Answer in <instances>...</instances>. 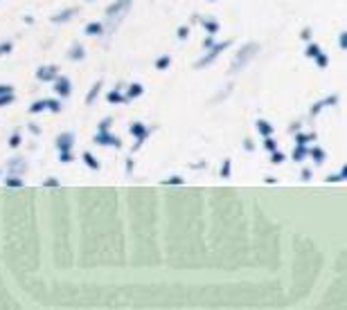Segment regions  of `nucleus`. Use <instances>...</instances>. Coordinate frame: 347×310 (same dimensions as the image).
I'll use <instances>...</instances> for the list:
<instances>
[{
	"label": "nucleus",
	"mask_w": 347,
	"mask_h": 310,
	"mask_svg": "<svg viewBox=\"0 0 347 310\" xmlns=\"http://www.w3.org/2000/svg\"><path fill=\"white\" fill-rule=\"evenodd\" d=\"M43 187H47V189H56V187H61V182L56 180V178H47V180H43Z\"/></svg>",
	"instance_id": "nucleus-38"
},
{
	"label": "nucleus",
	"mask_w": 347,
	"mask_h": 310,
	"mask_svg": "<svg viewBox=\"0 0 347 310\" xmlns=\"http://www.w3.org/2000/svg\"><path fill=\"white\" fill-rule=\"evenodd\" d=\"M151 133H153L151 126H147V124H142V122L129 124V135H131V137L136 139V146H133V151H138V148L142 146V144L147 142L149 137H151Z\"/></svg>",
	"instance_id": "nucleus-3"
},
{
	"label": "nucleus",
	"mask_w": 347,
	"mask_h": 310,
	"mask_svg": "<svg viewBox=\"0 0 347 310\" xmlns=\"http://www.w3.org/2000/svg\"><path fill=\"white\" fill-rule=\"evenodd\" d=\"M144 93V86L142 84H131V86H127V101H131V99H138V97H142Z\"/></svg>",
	"instance_id": "nucleus-18"
},
{
	"label": "nucleus",
	"mask_w": 347,
	"mask_h": 310,
	"mask_svg": "<svg viewBox=\"0 0 347 310\" xmlns=\"http://www.w3.org/2000/svg\"><path fill=\"white\" fill-rule=\"evenodd\" d=\"M81 160L86 162V167H88L90 171H99V167H102V164H99V160L95 158V155L90 153V151H86L84 155H81Z\"/></svg>",
	"instance_id": "nucleus-20"
},
{
	"label": "nucleus",
	"mask_w": 347,
	"mask_h": 310,
	"mask_svg": "<svg viewBox=\"0 0 347 310\" xmlns=\"http://www.w3.org/2000/svg\"><path fill=\"white\" fill-rule=\"evenodd\" d=\"M30 133L32 135H41V126H38V124H30Z\"/></svg>",
	"instance_id": "nucleus-47"
},
{
	"label": "nucleus",
	"mask_w": 347,
	"mask_h": 310,
	"mask_svg": "<svg viewBox=\"0 0 347 310\" xmlns=\"http://www.w3.org/2000/svg\"><path fill=\"white\" fill-rule=\"evenodd\" d=\"M296 135V144H302V146H307V144H311V142H316V133H293Z\"/></svg>",
	"instance_id": "nucleus-22"
},
{
	"label": "nucleus",
	"mask_w": 347,
	"mask_h": 310,
	"mask_svg": "<svg viewBox=\"0 0 347 310\" xmlns=\"http://www.w3.org/2000/svg\"><path fill=\"white\" fill-rule=\"evenodd\" d=\"M12 93H14V86L0 84V97H7V95H12Z\"/></svg>",
	"instance_id": "nucleus-39"
},
{
	"label": "nucleus",
	"mask_w": 347,
	"mask_h": 310,
	"mask_svg": "<svg viewBox=\"0 0 347 310\" xmlns=\"http://www.w3.org/2000/svg\"><path fill=\"white\" fill-rule=\"evenodd\" d=\"M12 50H14V43L12 41H0V59H3V56H7V54H12Z\"/></svg>",
	"instance_id": "nucleus-28"
},
{
	"label": "nucleus",
	"mask_w": 347,
	"mask_h": 310,
	"mask_svg": "<svg viewBox=\"0 0 347 310\" xmlns=\"http://www.w3.org/2000/svg\"><path fill=\"white\" fill-rule=\"evenodd\" d=\"M77 12H79V7H68V9H61V12H56L54 16H52V23H68L70 18H75L77 16Z\"/></svg>",
	"instance_id": "nucleus-12"
},
{
	"label": "nucleus",
	"mask_w": 347,
	"mask_h": 310,
	"mask_svg": "<svg viewBox=\"0 0 347 310\" xmlns=\"http://www.w3.org/2000/svg\"><path fill=\"white\" fill-rule=\"evenodd\" d=\"M313 61H316V65L320 67V70H325V67L329 65V56H327V54H325V52H322V50H320V54H318V56H316V59H313Z\"/></svg>",
	"instance_id": "nucleus-29"
},
{
	"label": "nucleus",
	"mask_w": 347,
	"mask_h": 310,
	"mask_svg": "<svg viewBox=\"0 0 347 310\" xmlns=\"http://www.w3.org/2000/svg\"><path fill=\"white\" fill-rule=\"evenodd\" d=\"M131 5H133V0H115V3L110 5L108 9H106V21H104V25L108 27V30H113V27L118 25V23L129 14Z\"/></svg>",
	"instance_id": "nucleus-1"
},
{
	"label": "nucleus",
	"mask_w": 347,
	"mask_h": 310,
	"mask_svg": "<svg viewBox=\"0 0 347 310\" xmlns=\"http://www.w3.org/2000/svg\"><path fill=\"white\" fill-rule=\"evenodd\" d=\"M54 146L56 151H72V146H75V133H70V130L59 133L54 139Z\"/></svg>",
	"instance_id": "nucleus-8"
},
{
	"label": "nucleus",
	"mask_w": 347,
	"mask_h": 310,
	"mask_svg": "<svg viewBox=\"0 0 347 310\" xmlns=\"http://www.w3.org/2000/svg\"><path fill=\"white\" fill-rule=\"evenodd\" d=\"M176 36H178V41H187V36H190V27L181 25L178 27V32H176Z\"/></svg>",
	"instance_id": "nucleus-34"
},
{
	"label": "nucleus",
	"mask_w": 347,
	"mask_h": 310,
	"mask_svg": "<svg viewBox=\"0 0 347 310\" xmlns=\"http://www.w3.org/2000/svg\"><path fill=\"white\" fill-rule=\"evenodd\" d=\"M43 110H47V104H45V99H36L34 104L30 106V113H32V115H38V113H43Z\"/></svg>",
	"instance_id": "nucleus-26"
},
{
	"label": "nucleus",
	"mask_w": 347,
	"mask_h": 310,
	"mask_svg": "<svg viewBox=\"0 0 347 310\" xmlns=\"http://www.w3.org/2000/svg\"><path fill=\"white\" fill-rule=\"evenodd\" d=\"M36 81H43V84H52V81L59 76V67L52 65V63H47V65H38L36 72H34Z\"/></svg>",
	"instance_id": "nucleus-6"
},
{
	"label": "nucleus",
	"mask_w": 347,
	"mask_h": 310,
	"mask_svg": "<svg viewBox=\"0 0 347 310\" xmlns=\"http://www.w3.org/2000/svg\"><path fill=\"white\" fill-rule=\"evenodd\" d=\"M110 126H113V119H110V117H106V119H102V122H99L97 130H110Z\"/></svg>",
	"instance_id": "nucleus-40"
},
{
	"label": "nucleus",
	"mask_w": 347,
	"mask_h": 310,
	"mask_svg": "<svg viewBox=\"0 0 347 310\" xmlns=\"http://www.w3.org/2000/svg\"><path fill=\"white\" fill-rule=\"evenodd\" d=\"M86 3H93V0H86Z\"/></svg>",
	"instance_id": "nucleus-51"
},
{
	"label": "nucleus",
	"mask_w": 347,
	"mask_h": 310,
	"mask_svg": "<svg viewBox=\"0 0 347 310\" xmlns=\"http://www.w3.org/2000/svg\"><path fill=\"white\" fill-rule=\"evenodd\" d=\"M259 52V43H246V45L239 50V54L235 56V61H233V65H230V72H239V70H244L246 65H248L250 61H253V56Z\"/></svg>",
	"instance_id": "nucleus-2"
},
{
	"label": "nucleus",
	"mask_w": 347,
	"mask_h": 310,
	"mask_svg": "<svg viewBox=\"0 0 347 310\" xmlns=\"http://www.w3.org/2000/svg\"><path fill=\"white\" fill-rule=\"evenodd\" d=\"M201 25H203V30L208 34H212V36H216L219 30H221V25L214 21V18H201Z\"/></svg>",
	"instance_id": "nucleus-17"
},
{
	"label": "nucleus",
	"mask_w": 347,
	"mask_h": 310,
	"mask_svg": "<svg viewBox=\"0 0 347 310\" xmlns=\"http://www.w3.org/2000/svg\"><path fill=\"white\" fill-rule=\"evenodd\" d=\"M16 101V95H7V97H0V108H5V106H9V104H14Z\"/></svg>",
	"instance_id": "nucleus-37"
},
{
	"label": "nucleus",
	"mask_w": 347,
	"mask_h": 310,
	"mask_svg": "<svg viewBox=\"0 0 347 310\" xmlns=\"http://www.w3.org/2000/svg\"><path fill=\"white\" fill-rule=\"evenodd\" d=\"M133 169V158H127V173H131Z\"/></svg>",
	"instance_id": "nucleus-48"
},
{
	"label": "nucleus",
	"mask_w": 347,
	"mask_h": 310,
	"mask_svg": "<svg viewBox=\"0 0 347 310\" xmlns=\"http://www.w3.org/2000/svg\"><path fill=\"white\" fill-rule=\"evenodd\" d=\"M291 158L296 160L298 164H302V162H305L307 158H309V146H302V144H296V148H293Z\"/></svg>",
	"instance_id": "nucleus-15"
},
{
	"label": "nucleus",
	"mask_w": 347,
	"mask_h": 310,
	"mask_svg": "<svg viewBox=\"0 0 347 310\" xmlns=\"http://www.w3.org/2000/svg\"><path fill=\"white\" fill-rule=\"evenodd\" d=\"M93 142L97 144V146H106V148H122V139L115 133H110V130H97Z\"/></svg>",
	"instance_id": "nucleus-5"
},
{
	"label": "nucleus",
	"mask_w": 347,
	"mask_h": 310,
	"mask_svg": "<svg viewBox=\"0 0 347 310\" xmlns=\"http://www.w3.org/2000/svg\"><path fill=\"white\" fill-rule=\"evenodd\" d=\"M153 65H156V70H167V67H169L171 65V56L169 54H160V56H158V59H156V63H153Z\"/></svg>",
	"instance_id": "nucleus-23"
},
{
	"label": "nucleus",
	"mask_w": 347,
	"mask_h": 310,
	"mask_svg": "<svg viewBox=\"0 0 347 310\" xmlns=\"http://www.w3.org/2000/svg\"><path fill=\"white\" fill-rule=\"evenodd\" d=\"M183 182H185V180H183V176H169V178H165L160 185H165V187H181Z\"/></svg>",
	"instance_id": "nucleus-27"
},
{
	"label": "nucleus",
	"mask_w": 347,
	"mask_h": 310,
	"mask_svg": "<svg viewBox=\"0 0 347 310\" xmlns=\"http://www.w3.org/2000/svg\"><path fill=\"white\" fill-rule=\"evenodd\" d=\"M338 176H340V182H347V164H343V169L338 171Z\"/></svg>",
	"instance_id": "nucleus-46"
},
{
	"label": "nucleus",
	"mask_w": 347,
	"mask_h": 310,
	"mask_svg": "<svg viewBox=\"0 0 347 310\" xmlns=\"http://www.w3.org/2000/svg\"><path fill=\"white\" fill-rule=\"evenodd\" d=\"M338 47L340 50H347V30L338 34Z\"/></svg>",
	"instance_id": "nucleus-41"
},
{
	"label": "nucleus",
	"mask_w": 347,
	"mask_h": 310,
	"mask_svg": "<svg viewBox=\"0 0 347 310\" xmlns=\"http://www.w3.org/2000/svg\"><path fill=\"white\" fill-rule=\"evenodd\" d=\"M318 54H320V45H318V43H311V41H309V45L305 47V56H307V59H316Z\"/></svg>",
	"instance_id": "nucleus-25"
},
{
	"label": "nucleus",
	"mask_w": 347,
	"mask_h": 310,
	"mask_svg": "<svg viewBox=\"0 0 347 310\" xmlns=\"http://www.w3.org/2000/svg\"><path fill=\"white\" fill-rule=\"evenodd\" d=\"M45 104H47V110H50V113H61V108H64L59 99H45Z\"/></svg>",
	"instance_id": "nucleus-30"
},
{
	"label": "nucleus",
	"mask_w": 347,
	"mask_h": 310,
	"mask_svg": "<svg viewBox=\"0 0 347 310\" xmlns=\"http://www.w3.org/2000/svg\"><path fill=\"white\" fill-rule=\"evenodd\" d=\"M104 32H106V25H104V21H90L88 25L84 27V34H86V36H93V38L102 36Z\"/></svg>",
	"instance_id": "nucleus-11"
},
{
	"label": "nucleus",
	"mask_w": 347,
	"mask_h": 310,
	"mask_svg": "<svg viewBox=\"0 0 347 310\" xmlns=\"http://www.w3.org/2000/svg\"><path fill=\"white\" fill-rule=\"evenodd\" d=\"M309 155H311V160H313V164H322L327 160V151L322 146H313L309 148Z\"/></svg>",
	"instance_id": "nucleus-19"
},
{
	"label": "nucleus",
	"mask_w": 347,
	"mask_h": 310,
	"mask_svg": "<svg viewBox=\"0 0 347 310\" xmlns=\"http://www.w3.org/2000/svg\"><path fill=\"white\" fill-rule=\"evenodd\" d=\"M208 3H216V0H208Z\"/></svg>",
	"instance_id": "nucleus-50"
},
{
	"label": "nucleus",
	"mask_w": 347,
	"mask_h": 310,
	"mask_svg": "<svg viewBox=\"0 0 347 310\" xmlns=\"http://www.w3.org/2000/svg\"><path fill=\"white\" fill-rule=\"evenodd\" d=\"M7 169H9V173H14V176H23V173L27 171L25 158H12L7 162Z\"/></svg>",
	"instance_id": "nucleus-10"
},
{
	"label": "nucleus",
	"mask_w": 347,
	"mask_h": 310,
	"mask_svg": "<svg viewBox=\"0 0 347 310\" xmlns=\"http://www.w3.org/2000/svg\"><path fill=\"white\" fill-rule=\"evenodd\" d=\"M52 84H54V93H56V97H59V99H68L70 93H72V84H70L68 76L59 74L54 81H52Z\"/></svg>",
	"instance_id": "nucleus-7"
},
{
	"label": "nucleus",
	"mask_w": 347,
	"mask_h": 310,
	"mask_svg": "<svg viewBox=\"0 0 347 310\" xmlns=\"http://www.w3.org/2000/svg\"><path fill=\"white\" fill-rule=\"evenodd\" d=\"M106 99L110 101V104H127V95H122V90L120 88H113L108 95H106Z\"/></svg>",
	"instance_id": "nucleus-21"
},
{
	"label": "nucleus",
	"mask_w": 347,
	"mask_h": 310,
	"mask_svg": "<svg viewBox=\"0 0 347 310\" xmlns=\"http://www.w3.org/2000/svg\"><path fill=\"white\" fill-rule=\"evenodd\" d=\"M72 160H75L72 151H59V162H61V164H70Z\"/></svg>",
	"instance_id": "nucleus-33"
},
{
	"label": "nucleus",
	"mask_w": 347,
	"mask_h": 310,
	"mask_svg": "<svg viewBox=\"0 0 347 310\" xmlns=\"http://www.w3.org/2000/svg\"><path fill=\"white\" fill-rule=\"evenodd\" d=\"M68 59H70V61H84V59H86V50H84V45H81L79 41H75V43L70 45Z\"/></svg>",
	"instance_id": "nucleus-13"
},
{
	"label": "nucleus",
	"mask_w": 347,
	"mask_h": 310,
	"mask_svg": "<svg viewBox=\"0 0 347 310\" xmlns=\"http://www.w3.org/2000/svg\"><path fill=\"white\" fill-rule=\"evenodd\" d=\"M214 36H212V34H208V38H205V41H203V50H210V47L212 45H214Z\"/></svg>",
	"instance_id": "nucleus-44"
},
{
	"label": "nucleus",
	"mask_w": 347,
	"mask_h": 310,
	"mask_svg": "<svg viewBox=\"0 0 347 310\" xmlns=\"http://www.w3.org/2000/svg\"><path fill=\"white\" fill-rule=\"evenodd\" d=\"M338 99H340V97H338V95H336V93H331L329 97H325V99L316 101V104H313V106H311L309 115H311V117H316V115H318V113H320V110H322V108H327V106H336V104H338Z\"/></svg>",
	"instance_id": "nucleus-9"
},
{
	"label": "nucleus",
	"mask_w": 347,
	"mask_h": 310,
	"mask_svg": "<svg viewBox=\"0 0 347 310\" xmlns=\"http://www.w3.org/2000/svg\"><path fill=\"white\" fill-rule=\"evenodd\" d=\"M99 90H102V81H97V84H93V88H90V93L86 95V104H95V99H97V95H99Z\"/></svg>",
	"instance_id": "nucleus-24"
},
{
	"label": "nucleus",
	"mask_w": 347,
	"mask_h": 310,
	"mask_svg": "<svg viewBox=\"0 0 347 310\" xmlns=\"http://www.w3.org/2000/svg\"><path fill=\"white\" fill-rule=\"evenodd\" d=\"M284 160H286V155H284V153H279V151L271 153V164H282Z\"/></svg>",
	"instance_id": "nucleus-36"
},
{
	"label": "nucleus",
	"mask_w": 347,
	"mask_h": 310,
	"mask_svg": "<svg viewBox=\"0 0 347 310\" xmlns=\"http://www.w3.org/2000/svg\"><path fill=\"white\" fill-rule=\"evenodd\" d=\"M264 182H266V185H277V180H275V178H271V176H268Z\"/></svg>",
	"instance_id": "nucleus-49"
},
{
	"label": "nucleus",
	"mask_w": 347,
	"mask_h": 310,
	"mask_svg": "<svg viewBox=\"0 0 347 310\" xmlns=\"http://www.w3.org/2000/svg\"><path fill=\"white\" fill-rule=\"evenodd\" d=\"M230 164H233V162H230V160H223V164H221V178H225V180H228V178H230Z\"/></svg>",
	"instance_id": "nucleus-35"
},
{
	"label": "nucleus",
	"mask_w": 347,
	"mask_h": 310,
	"mask_svg": "<svg viewBox=\"0 0 347 310\" xmlns=\"http://www.w3.org/2000/svg\"><path fill=\"white\" fill-rule=\"evenodd\" d=\"M311 34H313V30H311V27H305V30L300 32V38H302V41H305V43H309V41H311Z\"/></svg>",
	"instance_id": "nucleus-42"
},
{
	"label": "nucleus",
	"mask_w": 347,
	"mask_h": 310,
	"mask_svg": "<svg viewBox=\"0 0 347 310\" xmlns=\"http://www.w3.org/2000/svg\"><path fill=\"white\" fill-rule=\"evenodd\" d=\"M233 45V41H223V43H214V45L210 47L208 50V54L203 56V59H199L194 63L196 67H205V65H210V63H214L216 59H219V54H223L225 50H228V47Z\"/></svg>",
	"instance_id": "nucleus-4"
},
{
	"label": "nucleus",
	"mask_w": 347,
	"mask_h": 310,
	"mask_svg": "<svg viewBox=\"0 0 347 310\" xmlns=\"http://www.w3.org/2000/svg\"><path fill=\"white\" fill-rule=\"evenodd\" d=\"M244 148H246V151H255V144H253V139H248V137H246V139H244Z\"/></svg>",
	"instance_id": "nucleus-45"
},
{
	"label": "nucleus",
	"mask_w": 347,
	"mask_h": 310,
	"mask_svg": "<svg viewBox=\"0 0 347 310\" xmlns=\"http://www.w3.org/2000/svg\"><path fill=\"white\" fill-rule=\"evenodd\" d=\"M21 142H23L21 130H14L12 137H9V146H12V148H18V146H21Z\"/></svg>",
	"instance_id": "nucleus-31"
},
{
	"label": "nucleus",
	"mask_w": 347,
	"mask_h": 310,
	"mask_svg": "<svg viewBox=\"0 0 347 310\" xmlns=\"http://www.w3.org/2000/svg\"><path fill=\"white\" fill-rule=\"evenodd\" d=\"M255 128H257V133L262 135V137H268V135H273V130H275L268 119H257V122H255Z\"/></svg>",
	"instance_id": "nucleus-14"
},
{
	"label": "nucleus",
	"mask_w": 347,
	"mask_h": 310,
	"mask_svg": "<svg viewBox=\"0 0 347 310\" xmlns=\"http://www.w3.org/2000/svg\"><path fill=\"white\" fill-rule=\"evenodd\" d=\"M300 178H302V182H311V178H313V173H311V169H302V173H300Z\"/></svg>",
	"instance_id": "nucleus-43"
},
{
	"label": "nucleus",
	"mask_w": 347,
	"mask_h": 310,
	"mask_svg": "<svg viewBox=\"0 0 347 310\" xmlns=\"http://www.w3.org/2000/svg\"><path fill=\"white\" fill-rule=\"evenodd\" d=\"M5 187L7 189H23L25 187V180H23V176H14V173H9V176L5 178Z\"/></svg>",
	"instance_id": "nucleus-16"
},
{
	"label": "nucleus",
	"mask_w": 347,
	"mask_h": 310,
	"mask_svg": "<svg viewBox=\"0 0 347 310\" xmlns=\"http://www.w3.org/2000/svg\"><path fill=\"white\" fill-rule=\"evenodd\" d=\"M264 148H266L268 153L277 151V142H275V139H273V135H268V137H264Z\"/></svg>",
	"instance_id": "nucleus-32"
}]
</instances>
